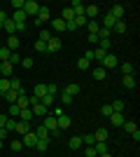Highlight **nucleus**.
<instances>
[{
    "instance_id": "nucleus-12",
    "label": "nucleus",
    "mask_w": 140,
    "mask_h": 157,
    "mask_svg": "<svg viewBox=\"0 0 140 157\" xmlns=\"http://www.w3.org/2000/svg\"><path fill=\"white\" fill-rule=\"evenodd\" d=\"M70 122H73V120L68 117L66 113H63V115H59V117H56V124H59V129L63 131V129H68V127H70Z\"/></svg>"
},
{
    "instance_id": "nucleus-54",
    "label": "nucleus",
    "mask_w": 140,
    "mask_h": 157,
    "mask_svg": "<svg viewBox=\"0 0 140 157\" xmlns=\"http://www.w3.org/2000/svg\"><path fill=\"white\" fill-rule=\"evenodd\" d=\"M9 5H12V7H14V12H16V10H23V0H12Z\"/></svg>"
},
{
    "instance_id": "nucleus-40",
    "label": "nucleus",
    "mask_w": 140,
    "mask_h": 157,
    "mask_svg": "<svg viewBox=\"0 0 140 157\" xmlns=\"http://www.w3.org/2000/svg\"><path fill=\"white\" fill-rule=\"evenodd\" d=\"M121 127H124V131H128V134H133V131L138 129V124H135V122H131V120H126Z\"/></svg>"
},
{
    "instance_id": "nucleus-39",
    "label": "nucleus",
    "mask_w": 140,
    "mask_h": 157,
    "mask_svg": "<svg viewBox=\"0 0 140 157\" xmlns=\"http://www.w3.org/2000/svg\"><path fill=\"white\" fill-rule=\"evenodd\" d=\"M112 113H124V108H126V105H124V101H112Z\"/></svg>"
},
{
    "instance_id": "nucleus-31",
    "label": "nucleus",
    "mask_w": 140,
    "mask_h": 157,
    "mask_svg": "<svg viewBox=\"0 0 140 157\" xmlns=\"http://www.w3.org/2000/svg\"><path fill=\"white\" fill-rule=\"evenodd\" d=\"M54 101H56V96H52V94H45V96L40 98V103L47 105V108H49V105H54Z\"/></svg>"
},
{
    "instance_id": "nucleus-49",
    "label": "nucleus",
    "mask_w": 140,
    "mask_h": 157,
    "mask_svg": "<svg viewBox=\"0 0 140 157\" xmlns=\"http://www.w3.org/2000/svg\"><path fill=\"white\" fill-rule=\"evenodd\" d=\"M9 56H12V52H9L7 47H0V59H2V61H9Z\"/></svg>"
},
{
    "instance_id": "nucleus-36",
    "label": "nucleus",
    "mask_w": 140,
    "mask_h": 157,
    "mask_svg": "<svg viewBox=\"0 0 140 157\" xmlns=\"http://www.w3.org/2000/svg\"><path fill=\"white\" fill-rule=\"evenodd\" d=\"M121 73H124V75H135L133 63H121Z\"/></svg>"
},
{
    "instance_id": "nucleus-38",
    "label": "nucleus",
    "mask_w": 140,
    "mask_h": 157,
    "mask_svg": "<svg viewBox=\"0 0 140 157\" xmlns=\"http://www.w3.org/2000/svg\"><path fill=\"white\" fill-rule=\"evenodd\" d=\"M47 148H49V141H42V138H38V143H35V150H38V152H45Z\"/></svg>"
},
{
    "instance_id": "nucleus-16",
    "label": "nucleus",
    "mask_w": 140,
    "mask_h": 157,
    "mask_svg": "<svg viewBox=\"0 0 140 157\" xmlns=\"http://www.w3.org/2000/svg\"><path fill=\"white\" fill-rule=\"evenodd\" d=\"M93 150H96V157L110 152V150H107V143H105V141H96V143H93Z\"/></svg>"
},
{
    "instance_id": "nucleus-13",
    "label": "nucleus",
    "mask_w": 140,
    "mask_h": 157,
    "mask_svg": "<svg viewBox=\"0 0 140 157\" xmlns=\"http://www.w3.org/2000/svg\"><path fill=\"white\" fill-rule=\"evenodd\" d=\"M16 105H19L21 110H23V108H31V101H28V94L26 92H21L19 96H16Z\"/></svg>"
},
{
    "instance_id": "nucleus-15",
    "label": "nucleus",
    "mask_w": 140,
    "mask_h": 157,
    "mask_svg": "<svg viewBox=\"0 0 140 157\" xmlns=\"http://www.w3.org/2000/svg\"><path fill=\"white\" fill-rule=\"evenodd\" d=\"M21 45V40H19V35H9V38H7V49H9V52H14V49H16V47Z\"/></svg>"
},
{
    "instance_id": "nucleus-30",
    "label": "nucleus",
    "mask_w": 140,
    "mask_h": 157,
    "mask_svg": "<svg viewBox=\"0 0 140 157\" xmlns=\"http://www.w3.org/2000/svg\"><path fill=\"white\" fill-rule=\"evenodd\" d=\"M87 28H89V33H93V35H98V31H100V26H98V21L96 19H91L87 24Z\"/></svg>"
},
{
    "instance_id": "nucleus-24",
    "label": "nucleus",
    "mask_w": 140,
    "mask_h": 157,
    "mask_svg": "<svg viewBox=\"0 0 140 157\" xmlns=\"http://www.w3.org/2000/svg\"><path fill=\"white\" fill-rule=\"evenodd\" d=\"M19 120L21 122H31V120H33V110H31V108H23V110L19 113Z\"/></svg>"
},
{
    "instance_id": "nucleus-46",
    "label": "nucleus",
    "mask_w": 140,
    "mask_h": 157,
    "mask_svg": "<svg viewBox=\"0 0 140 157\" xmlns=\"http://www.w3.org/2000/svg\"><path fill=\"white\" fill-rule=\"evenodd\" d=\"M82 143H84V145H93V143H96L93 134H84V136H82Z\"/></svg>"
},
{
    "instance_id": "nucleus-4",
    "label": "nucleus",
    "mask_w": 140,
    "mask_h": 157,
    "mask_svg": "<svg viewBox=\"0 0 140 157\" xmlns=\"http://www.w3.org/2000/svg\"><path fill=\"white\" fill-rule=\"evenodd\" d=\"M56 52H61V38L59 35H54V38L47 42V54H56Z\"/></svg>"
},
{
    "instance_id": "nucleus-18",
    "label": "nucleus",
    "mask_w": 140,
    "mask_h": 157,
    "mask_svg": "<svg viewBox=\"0 0 140 157\" xmlns=\"http://www.w3.org/2000/svg\"><path fill=\"white\" fill-rule=\"evenodd\" d=\"M68 145H70V150H80L82 145V136H70V141H68Z\"/></svg>"
},
{
    "instance_id": "nucleus-27",
    "label": "nucleus",
    "mask_w": 140,
    "mask_h": 157,
    "mask_svg": "<svg viewBox=\"0 0 140 157\" xmlns=\"http://www.w3.org/2000/svg\"><path fill=\"white\" fill-rule=\"evenodd\" d=\"M61 19H63V21H73V19H75V12L70 10V7H63V12H61Z\"/></svg>"
},
{
    "instance_id": "nucleus-41",
    "label": "nucleus",
    "mask_w": 140,
    "mask_h": 157,
    "mask_svg": "<svg viewBox=\"0 0 140 157\" xmlns=\"http://www.w3.org/2000/svg\"><path fill=\"white\" fill-rule=\"evenodd\" d=\"M105 54L103 49H93V61H98V63H103V59H105Z\"/></svg>"
},
{
    "instance_id": "nucleus-56",
    "label": "nucleus",
    "mask_w": 140,
    "mask_h": 157,
    "mask_svg": "<svg viewBox=\"0 0 140 157\" xmlns=\"http://www.w3.org/2000/svg\"><path fill=\"white\" fill-rule=\"evenodd\" d=\"M9 63H21V56H19V54H16V52H12V56H9Z\"/></svg>"
},
{
    "instance_id": "nucleus-26",
    "label": "nucleus",
    "mask_w": 140,
    "mask_h": 157,
    "mask_svg": "<svg viewBox=\"0 0 140 157\" xmlns=\"http://www.w3.org/2000/svg\"><path fill=\"white\" fill-rule=\"evenodd\" d=\"M93 138H96V141H107V129L105 127H98L96 134H93Z\"/></svg>"
},
{
    "instance_id": "nucleus-29",
    "label": "nucleus",
    "mask_w": 140,
    "mask_h": 157,
    "mask_svg": "<svg viewBox=\"0 0 140 157\" xmlns=\"http://www.w3.org/2000/svg\"><path fill=\"white\" fill-rule=\"evenodd\" d=\"M59 101L63 105H70V103H73V96H70L68 92H59Z\"/></svg>"
},
{
    "instance_id": "nucleus-62",
    "label": "nucleus",
    "mask_w": 140,
    "mask_h": 157,
    "mask_svg": "<svg viewBox=\"0 0 140 157\" xmlns=\"http://www.w3.org/2000/svg\"><path fill=\"white\" fill-rule=\"evenodd\" d=\"M7 134H9L7 129H0V138H7Z\"/></svg>"
},
{
    "instance_id": "nucleus-43",
    "label": "nucleus",
    "mask_w": 140,
    "mask_h": 157,
    "mask_svg": "<svg viewBox=\"0 0 140 157\" xmlns=\"http://www.w3.org/2000/svg\"><path fill=\"white\" fill-rule=\"evenodd\" d=\"M35 52H40V54H47V42H42V40H38V42H35Z\"/></svg>"
},
{
    "instance_id": "nucleus-6",
    "label": "nucleus",
    "mask_w": 140,
    "mask_h": 157,
    "mask_svg": "<svg viewBox=\"0 0 140 157\" xmlns=\"http://www.w3.org/2000/svg\"><path fill=\"white\" fill-rule=\"evenodd\" d=\"M12 73H14V66L9 63V61H2V63H0V75H2V78H12Z\"/></svg>"
},
{
    "instance_id": "nucleus-20",
    "label": "nucleus",
    "mask_w": 140,
    "mask_h": 157,
    "mask_svg": "<svg viewBox=\"0 0 140 157\" xmlns=\"http://www.w3.org/2000/svg\"><path fill=\"white\" fill-rule=\"evenodd\" d=\"M16 131H19L21 136H23V134H28V131H33V127H31V122H16Z\"/></svg>"
},
{
    "instance_id": "nucleus-60",
    "label": "nucleus",
    "mask_w": 140,
    "mask_h": 157,
    "mask_svg": "<svg viewBox=\"0 0 140 157\" xmlns=\"http://www.w3.org/2000/svg\"><path fill=\"white\" fill-rule=\"evenodd\" d=\"M84 59H87V61H93V49H89V52L84 54Z\"/></svg>"
},
{
    "instance_id": "nucleus-48",
    "label": "nucleus",
    "mask_w": 140,
    "mask_h": 157,
    "mask_svg": "<svg viewBox=\"0 0 140 157\" xmlns=\"http://www.w3.org/2000/svg\"><path fill=\"white\" fill-rule=\"evenodd\" d=\"M100 115H103V117H110V115H112V105L105 103L103 108H100Z\"/></svg>"
},
{
    "instance_id": "nucleus-5",
    "label": "nucleus",
    "mask_w": 140,
    "mask_h": 157,
    "mask_svg": "<svg viewBox=\"0 0 140 157\" xmlns=\"http://www.w3.org/2000/svg\"><path fill=\"white\" fill-rule=\"evenodd\" d=\"M100 68H105V71H110V68H117V56L107 52V54H105V59H103V63H100Z\"/></svg>"
},
{
    "instance_id": "nucleus-52",
    "label": "nucleus",
    "mask_w": 140,
    "mask_h": 157,
    "mask_svg": "<svg viewBox=\"0 0 140 157\" xmlns=\"http://www.w3.org/2000/svg\"><path fill=\"white\" fill-rule=\"evenodd\" d=\"M9 148H12V150H14V152H19V150H21V148H23V143H21L19 138H14L12 143H9Z\"/></svg>"
},
{
    "instance_id": "nucleus-57",
    "label": "nucleus",
    "mask_w": 140,
    "mask_h": 157,
    "mask_svg": "<svg viewBox=\"0 0 140 157\" xmlns=\"http://www.w3.org/2000/svg\"><path fill=\"white\" fill-rule=\"evenodd\" d=\"M7 19H9V17H7V12H5V10H0V24H5Z\"/></svg>"
},
{
    "instance_id": "nucleus-64",
    "label": "nucleus",
    "mask_w": 140,
    "mask_h": 157,
    "mask_svg": "<svg viewBox=\"0 0 140 157\" xmlns=\"http://www.w3.org/2000/svg\"><path fill=\"white\" fill-rule=\"evenodd\" d=\"M0 148H2V138H0Z\"/></svg>"
},
{
    "instance_id": "nucleus-45",
    "label": "nucleus",
    "mask_w": 140,
    "mask_h": 157,
    "mask_svg": "<svg viewBox=\"0 0 140 157\" xmlns=\"http://www.w3.org/2000/svg\"><path fill=\"white\" fill-rule=\"evenodd\" d=\"M89 66H91V61H87L84 56H82V59L77 61V68H80V71H89Z\"/></svg>"
},
{
    "instance_id": "nucleus-61",
    "label": "nucleus",
    "mask_w": 140,
    "mask_h": 157,
    "mask_svg": "<svg viewBox=\"0 0 140 157\" xmlns=\"http://www.w3.org/2000/svg\"><path fill=\"white\" fill-rule=\"evenodd\" d=\"M5 122H7V115H0V129H5Z\"/></svg>"
},
{
    "instance_id": "nucleus-7",
    "label": "nucleus",
    "mask_w": 140,
    "mask_h": 157,
    "mask_svg": "<svg viewBox=\"0 0 140 157\" xmlns=\"http://www.w3.org/2000/svg\"><path fill=\"white\" fill-rule=\"evenodd\" d=\"M107 120H110V124H112V127H121L124 122H126V117H124V113H112V115H110Z\"/></svg>"
},
{
    "instance_id": "nucleus-9",
    "label": "nucleus",
    "mask_w": 140,
    "mask_h": 157,
    "mask_svg": "<svg viewBox=\"0 0 140 157\" xmlns=\"http://www.w3.org/2000/svg\"><path fill=\"white\" fill-rule=\"evenodd\" d=\"M107 14H110V17H112L114 21H121V19H124V5H114V7H112V10H110Z\"/></svg>"
},
{
    "instance_id": "nucleus-37",
    "label": "nucleus",
    "mask_w": 140,
    "mask_h": 157,
    "mask_svg": "<svg viewBox=\"0 0 140 157\" xmlns=\"http://www.w3.org/2000/svg\"><path fill=\"white\" fill-rule=\"evenodd\" d=\"M63 92H68V94H70V96H77V94H80V85H68L66 87V89H63Z\"/></svg>"
},
{
    "instance_id": "nucleus-35",
    "label": "nucleus",
    "mask_w": 140,
    "mask_h": 157,
    "mask_svg": "<svg viewBox=\"0 0 140 157\" xmlns=\"http://www.w3.org/2000/svg\"><path fill=\"white\" fill-rule=\"evenodd\" d=\"M110 47H112L110 38H105V40H98V49H103V52H110Z\"/></svg>"
},
{
    "instance_id": "nucleus-34",
    "label": "nucleus",
    "mask_w": 140,
    "mask_h": 157,
    "mask_svg": "<svg viewBox=\"0 0 140 157\" xmlns=\"http://www.w3.org/2000/svg\"><path fill=\"white\" fill-rule=\"evenodd\" d=\"M7 92H9V80H7V78H0V96L7 94Z\"/></svg>"
},
{
    "instance_id": "nucleus-23",
    "label": "nucleus",
    "mask_w": 140,
    "mask_h": 157,
    "mask_svg": "<svg viewBox=\"0 0 140 157\" xmlns=\"http://www.w3.org/2000/svg\"><path fill=\"white\" fill-rule=\"evenodd\" d=\"M91 75H93V80H105L107 78V71L98 66V68H93V71H91Z\"/></svg>"
},
{
    "instance_id": "nucleus-22",
    "label": "nucleus",
    "mask_w": 140,
    "mask_h": 157,
    "mask_svg": "<svg viewBox=\"0 0 140 157\" xmlns=\"http://www.w3.org/2000/svg\"><path fill=\"white\" fill-rule=\"evenodd\" d=\"M33 94H35L38 98H42V96L47 94V82H38V85H35V89H33Z\"/></svg>"
},
{
    "instance_id": "nucleus-17",
    "label": "nucleus",
    "mask_w": 140,
    "mask_h": 157,
    "mask_svg": "<svg viewBox=\"0 0 140 157\" xmlns=\"http://www.w3.org/2000/svg\"><path fill=\"white\" fill-rule=\"evenodd\" d=\"M70 10L75 12V17H82V14H84V2H80V0H73Z\"/></svg>"
},
{
    "instance_id": "nucleus-47",
    "label": "nucleus",
    "mask_w": 140,
    "mask_h": 157,
    "mask_svg": "<svg viewBox=\"0 0 140 157\" xmlns=\"http://www.w3.org/2000/svg\"><path fill=\"white\" fill-rule=\"evenodd\" d=\"M5 129H7V131H16V120L7 117V122H5Z\"/></svg>"
},
{
    "instance_id": "nucleus-33",
    "label": "nucleus",
    "mask_w": 140,
    "mask_h": 157,
    "mask_svg": "<svg viewBox=\"0 0 140 157\" xmlns=\"http://www.w3.org/2000/svg\"><path fill=\"white\" fill-rule=\"evenodd\" d=\"M19 113H21V108L16 103H9V113H7V117H19Z\"/></svg>"
},
{
    "instance_id": "nucleus-19",
    "label": "nucleus",
    "mask_w": 140,
    "mask_h": 157,
    "mask_svg": "<svg viewBox=\"0 0 140 157\" xmlns=\"http://www.w3.org/2000/svg\"><path fill=\"white\" fill-rule=\"evenodd\" d=\"M2 31H5V33H9V35H16V24H14L12 19H7L5 24H2Z\"/></svg>"
},
{
    "instance_id": "nucleus-58",
    "label": "nucleus",
    "mask_w": 140,
    "mask_h": 157,
    "mask_svg": "<svg viewBox=\"0 0 140 157\" xmlns=\"http://www.w3.org/2000/svg\"><path fill=\"white\" fill-rule=\"evenodd\" d=\"M89 42H91V45H96V42H98V35H93V33H89Z\"/></svg>"
},
{
    "instance_id": "nucleus-59",
    "label": "nucleus",
    "mask_w": 140,
    "mask_h": 157,
    "mask_svg": "<svg viewBox=\"0 0 140 157\" xmlns=\"http://www.w3.org/2000/svg\"><path fill=\"white\" fill-rule=\"evenodd\" d=\"M131 136H133V141H135V143H138V141H140V129H135L133 134H131Z\"/></svg>"
},
{
    "instance_id": "nucleus-42",
    "label": "nucleus",
    "mask_w": 140,
    "mask_h": 157,
    "mask_svg": "<svg viewBox=\"0 0 140 157\" xmlns=\"http://www.w3.org/2000/svg\"><path fill=\"white\" fill-rule=\"evenodd\" d=\"M2 96H5V101H7V103H16V96H19V94L9 89V92H7V94H2Z\"/></svg>"
},
{
    "instance_id": "nucleus-50",
    "label": "nucleus",
    "mask_w": 140,
    "mask_h": 157,
    "mask_svg": "<svg viewBox=\"0 0 140 157\" xmlns=\"http://www.w3.org/2000/svg\"><path fill=\"white\" fill-rule=\"evenodd\" d=\"M75 24H77V28H82V26H87V24H89V19L82 14V17H75Z\"/></svg>"
},
{
    "instance_id": "nucleus-28",
    "label": "nucleus",
    "mask_w": 140,
    "mask_h": 157,
    "mask_svg": "<svg viewBox=\"0 0 140 157\" xmlns=\"http://www.w3.org/2000/svg\"><path fill=\"white\" fill-rule=\"evenodd\" d=\"M114 24H117V21H114L112 17H110V14H105V17H103V28L112 31V28H114Z\"/></svg>"
},
{
    "instance_id": "nucleus-2",
    "label": "nucleus",
    "mask_w": 140,
    "mask_h": 157,
    "mask_svg": "<svg viewBox=\"0 0 140 157\" xmlns=\"http://www.w3.org/2000/svg\"><path fill=\"white\" fill-rule=\"evenodd\" d=\"M23 12H26V17H28V14L38 17V12H40V5H38L35 0H26V2H23Z\"/></svg>"
},
{
    "instance_id": "nucleus-8",
    "label": "nucleus",
    "mask_w": 140,
    "mask_h": 157,
    "mask_svg": "<svg viewBox=\"0 0 140 157\" xmlns=\"http://www.w3.org/2000/svg\"><path fill=\"white\" fill-rule=\"evenodd\" d=\"M21 143L26 145V148H35V143H38V136H35V131H28V134H23V141Z\"/></svg>"
},
{
    "instance_id": "nucleus-21",
    "label": "nucleus",
    "mask_w": 140,
    "mask_h": 157,
    "mask_svg": "<svg viewBox=\"0 0 140 157\" xmlns=\"http://www.w3.org/2000/svg\"><path fill=\"white\" fill-rule=\"evenodd\" d=\"M35 131V136H38V138H42V141H49V129H47V127H38V129H33Z\"/></svg>"
},
{
    "instance_id": "nucleus-32",
    "label": "nucleus",
    "mask_w": 140,
    "mask_h": 157,
    "mask_svg": "<svg viewBox=\"0 0 140 157\" xmlns=\"http://www.w3.org/2000/svg\"><path fill=\"white\" fill-rule=\"evenodd\" d=\"M52 38H54V33H52V31H47V28H42V31H40V38H38V40H42V42H49Z\"/></svg>"
},
{
    "instance_id": "nucleus-51",
    "label": "nucleus",
    "mask_w": 140,
    "mask_h": 157,
    "mask_svg": "<svg viewBox=\"0 0 140 157\" xmlns=\"http://www.w3.org/2000/svg\"><path fill=\"white\" fill-rule=\"evenodd\" d=\"M47 94H52V96H59V87L54 85V82H49V85H47Z\"/></svg>"
},
{
    "instance_id": "nucleus-55",
    "label": "nucleus",
    "mask_w": 140,
    "mask_h": 157,
    "mask_svg": "<svg viewBox=\"0 0 140 157\" xmlns=\"http://www.w3.org/2000/svg\"><path fill=\"white\" fill-rule=\"evenodd\" d=\"M33 63H35V61L31 59V56H26V59L21 61V66H23V68H33Z\"/></svg>"
},
{
    "instance_id": "nucleus-14",
    "label": "nucleus",
    "mask_w": 140,
    "mask_h": 157,
    "mask_svg": "<svg viewBox=\"0 0 140 157\" xmlns=\"http://www.w3.org/2000/svg\"><path fill=\"white\" fill-rule=\"evenodd\" d=\"M9 19H12L14 24H26V19H28V17H26V12H23V10H16V12H14L12 17H9Z\"/></svg>"
},
{
    "instance_id": "nucleus-10",
    "label": "nucleus",
    "mask_w": 140,
    "mask_h": 157,
    "mask_svg": "<svg viewBox=\"0 0 140 157\" xmlns=\"http://www.w3.org/2000/svg\"><path fill=\"white\" fill-rule=\"evenodd\" d=\"M49 26H52L54 33H63V31H66V21L59 17V19H52V21H49Z\"/></svg>"
},
{
    "instance_id": "nucleus-44",
    "label": "nucleus",
    "mask_w": 140,
    "mask_h": 157,
    "mask_svg": "<svg viewBox=\"0 0 140 157\" xmlns=\"http://www.w3.org/2000/svg\"><path fill=\"white\" fill-rule=\"evenodd\" d=\"M112 31H114V33H124V31H126V21H124V19H121V21H117Z\"/></svg>"
},
{
    "instance_id": "nucleus-3",
    "label": "nucleus",
    "mask_w": 140,
    "mask_h": 157,
    "mask_svg": "<svg viewBox=\"0 0 140 157\" xmlns=\"http://www.w3.org/2000/svg\"><path fill=\"white\" fill-rule=\"evenodd\" d=\"M31 110H33V117H47V115H49V108L42 105L40 101H38L35 105H31Z\"/></svg>"
},
{
    "instance_id": "nucleus-11",
    "label": "nucleus",
    "mask_w": 140,
    "mask_h": 157,
    "mask_svg": "<svg viewBox=\"0 0 140 157\" xmlns=\"http://www.w3.org/2000/svg\"><path fill=\"white\" fill-rule=\"evenodd\" d=\"M42 127H47L49 131L59 129V124H56V117H54V115H47V117H42Z\"/></svg>"
},
{
    "instance_id": "nucleus-25",
    "label": "nucleus",
    "mask_w": 140,
    "mask_h": 157,
    "mask_svg": "<svg viewBox=\"0 0 140 157\" xmlns=\"http://www.w3.org/2000/svg\"><path fill=\"white\" fill-rule=\"evenodd\" d=\"M121 82H124V87H126V89H135V75H124V80H121Z\"/></svg>"
},
{
    "instance_id": "nucleus-1",
    "label": "nucleus",
    "mask_w": 140,
    "mask_h": 157,
    "mask_svg": "<svg viewBox=\"0 0 140 157\" xmlns=\"http://www.w3.org/2000/svg\"><path fill=\"white\" fill-rule=\"evenodd\" d=\"M52 21V12H49V7H40V12H38V17H35V26H45V24H49Z\"/></svg>"
},
{
    "instance_id": "nucleus-53",
    "label": "nucleus",
    "mask_w": 140,
    "mask_h": 157,
    "mask_svg": "<svg viewBox=\"0 0 140 157\" xmlns=\"http://www.w3.org/2000/svg\"><path fill=\"white\" fill-rule=\"evenodd\" d=\"M84 157H96V150H93V145H87V148H84Z\"/></svg>"
},
{
    "instance_id": "nucleus-63",
    "label": "nucleus",
    "mask_w": 140,
    "mask_h": 157,
    "mask_svg": "<svg viewBox=\"0 0 140 157\" xmlns=\"http://www.w3.org/2000/svg\"><path fill=\"white\" fill-rule=\"evenodd\" d=\"M98 157H112V155H110V152H105V155H98Z\"/></svg>"
}]
</instances>
